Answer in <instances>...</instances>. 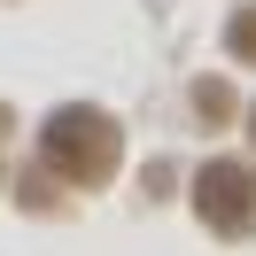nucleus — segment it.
<instances>
[{
	"mask_svg": "<svg viewBox=\"0 0 256 256\" xmlns=\"http://www.w3.org/2000/svg\"><path fill=\"white\" fill-rule=\"evenodd\" d=\"M248 124H256V109H248Z\"/></svg>",
	"mask_w": 256,
	"mask_h": 256,
	"instance_id": "nucleus-5",
	"label": "nucleus"
},
{
	"mask_svg": "<svg viewBox=\"0 0 256 256\" xmlns=\"http://www.w3.org/2000/svg\"><path fill=\"white\" fill-rule=\"evenodd\" d=\"M39 148H47L54 178H70V186H101V178L116 171V124H109L101 109H78V101L47 116Z\"/></svg>",
	"mask_w": 256,
	"mask_h": 256,
	"instance_id": "nucleus-1",
	"label": "nucleus"
},
{
	"mask_svg": "<svg viewBox=\"0 0 256 256\" xmlns=\"http://www.w3.org/2000/svg\"><path fill=\"white\" fill-rule=\"evenodd\" d=\"M225 47H233L240 62H256V8H240V16H233V32H225Z\"/></svg>",
	"mask_w": 256,
	"mask_h": 256,
	"instance_id": "nucleus-4",
	"label": "nucleus"
},
{
	"mask_svg": "<svg viewBox=\"0 0 256 256\" xmlns=\"http://www.w3.org/2000/svg\"><path fill=\"white\" fill-rule=\"evenodd\" d=\"M194 218L225 240L256 233V171L248 163H202L194 171Z\"/></svg>",
	"mask_w": 256,
	"mask_h": 256,
	"instance_id": "nucleus-2",
	"label": "nucleus"
},
{
	"mask_svg": "<svg viewBox=\"0 0 256 256\" xmlns=\"http://www.w3.org/2000/svg\"><path fill=\"white\" fill-rule=\"evenodd\" d=\"M194 109H202L210 124H225V116H233V86H225V78H202V86H194Z\"/></svg>",
	"mask_w": 256,
	"mask_h": 256,
	"instance_id": "nucleus-3",
	"label": "nucleus"
}]
</instances>
